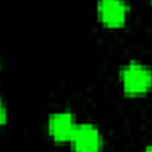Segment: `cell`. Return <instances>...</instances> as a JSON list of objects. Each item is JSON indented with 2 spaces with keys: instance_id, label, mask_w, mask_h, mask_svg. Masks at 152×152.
Segmentation results:
<instances>
[{
  "instance_id": "5b68a950",
  "label": "cell",
  "mask_w": 152,
  "mask_h": 152,
  "mask_svg": "<svg viewBox=\"0 0 152 152\" xmlns=\"http://www.w3.org/2000/svg\"><path fill=\"white\" fill-rule=\"evenodd\" d=\"M5 120H7V112H5V104H4V101L0 97V126L5 124Z\"/></svg>"
},
{
  "instance_id": "7a4b0ae2",
  "label": "cell",
  "mask_w": 152,
  "mask_h": 152,
  "mask_svg": "<svg viewBox=\"0 0 152 152\" xmlns=\"http://www.w3.org/2000/svg\"><path fill=\"white\" fill-rule=\"evenodd\" d=\"M69 142L75 152H99L103 145V138H101L97 126L90 122L76 124Z\"/></svg>"
},
{
  "instance_id": "277c9868",
  "label": "cell",
  "mask_w": 152,
  "mask_h": 152,
  "mask_svg": "<svg viewBox=\"0 0 152 152\" xmlns=\"http://www.w3.org/2000/svg\"><path fill=\"white\" fill-rule=\"evenodd\" d=\"M75 126V117L71 112H55L48 118V131L57 142H67L73 134Z\"/></svg>"
},
{
  "instance_id": "6da1fadb",
  "label": "cell",
  "mask_w": 152,
  "mask_h": 152,
  "mask_svg": "<svg viewBox=\"0 0 152 152\" xmlns=\"http://www.w3.org/2000/svg\"><path fill=\"white\" fill-rule=\"evenodd\" d=\"M120 78L126 94H143L152 87L151 67L140 62H127L120 71Z\"/></svg>"
},
{
  "instance_id": "3957f363",
  "label": "cell",
  "mask_w": 152,
  "mask_h": 152,
  "mask_svg": "<svg viewBox=\"0 0 152 152\" xmlns=\"http://www.w3.org/2000/svg\"><path fill=\"white\" fill-rule=\"evenodd\" d=\"M97 12L106 27H122L127 18V4L124 0H99Z\"/></svg>"
},
{
  "instance_id": "8992f818",
  "label": "cell",
  "mask_w": 152,
  "mask_h": 152,
  "mask_svg": "<svg viewBox=\"0 0 152 152\" xmlns=\"http://www.w3.org/2000/svg\"><path fill=\"white\" fill-rule=\"evenodd\" d=\"M143 152H152V145H149V147H145V151Z\"/></svg>"
}]
</instances>
